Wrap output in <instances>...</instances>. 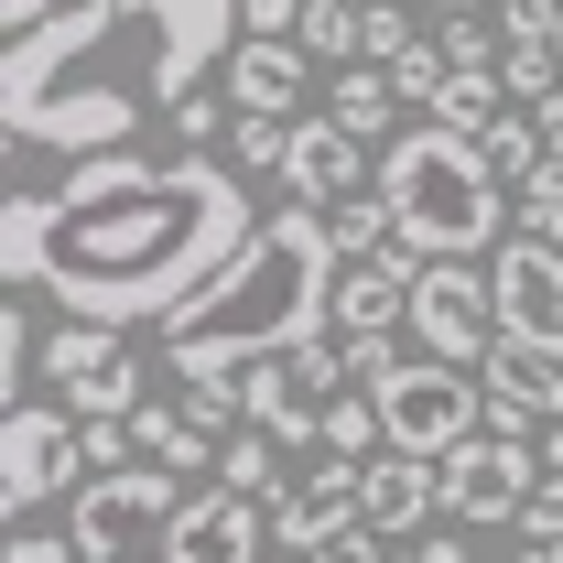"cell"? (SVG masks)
Listing matches in <instances>:
<instances>
[{
    "mask_svg": "<svg viewBox=\"0 0 563 563\" xmlns=\"http://www.w3.org/2000/svg\"><path fill=\"white\" fill-rule=\"evenodd\" d=\"M379 196H390V217H401V250H422V261H477V250H509L520 228H509V185H498L488 163H477V141L433 131V120H412V131L379 152Z\"/></svg>",
    "mask_w": 563,
    "mask_h": 563,
    "instance_id": "obj_3",
    "label": "cell"
},
{
    "mask_svg": "<svg viewBox=\"0 0 563 563\" xmlns=\"http://www.w3.org/2000/svg\"><path fill=\"white\" fill-rule=\"evenodd\" d=\"M120 22H131L120 0H76V11H55L44 33H11V44H0V131H33L44 98H66L76 66H87Z\"/></svg>",
    "mask_w": 563,
    "mask_h": 563,
    "instance_id": "obj_6",
    "label": "cell"
},
{
    "mask_svg": "<svg viewBox=\"0 0 563 563\" xmlns=\"http://www.w3.org/2000/svg\"><path fill=\"white\" fill-rule=\"evenodd\" d=\"M0 563H87L66 542V531H11V542H0Z\"/></svg>",
    "mask_w": 563,
    "mask_h": 563,
    "instance_id": "obj_30",
    "label": "cell"
},
{
    "mask_svg": "<svg viewBox=\"0 0 563 563\" xmlns=\"http://www.w3.org/2000/svg\"><path fill=\"white\" fill-rule=\"evenodd\" d=\"M55 11H76V0H0V33H44Z\"/></svg>",
    "mask_w": 563,
    "mask_h": 563,
    "instance_id": "obj_32",
    "label": "cell"
},
{
    "mask_svg": "<svg viewBox=\"0 0 563 563\" xmlns=\"http://www.w3.org/2000/svg\"><path fill=\"white\" fill-rule=\"evenodd\" d=\"M498 563H563V542H520V553H498Z\"/></svg>",
    "mask_w": 563,
    "mask_h": 563,
    "instance_id": "obj_35",
    "label": "cell"
},
{
    "mask_svg": "<svg viewBox=\"0 0 563 563\" xmlns=\"http://www.w3.org/2000/svg\"><path fill=\"white\" fill-rule=\"evenodd\" d=\"M303 44H239L228 55V109L239 120H303Z\"/></svg>",
    "mask_w": 563,
    "mask_h": 563,
    "instance_id": "obj_21",
    "label": "cell"
},
{
    "mask_svg": "<svg viewBox=\"0 0 563 563\" xmlns=\"http://www.w3.org/2000/svg\"><path fill=\"white\" fill-rule=\"evenodd\" d=\"M488 303H498V336H509V347H531V357L563 368V250L509 239L488 261Z\"/></svg>",
    "mask_w": 563,
    "mask_h": 563,
    "instance_id": "obj_13",
    "label": "cell"
},
{
    "mask_svg": "<svg viewBox=\"0 0 563 563\" xmlns=\"http://www.w3.org/2000/svg\"><path fill=\"white\" fill-rule=\"evenodd\" d=\"M412 347L444 357V368H477L498 347V303H488V272H466V261H433L412 282Z\"/></svg>",
    "mask_w": 563,
    "mask_h": 563,
    "instance_id": "obj_12",
    "label": "cell"
},
{
    "mask_svg": "<svg viewBox=\"0 0 563 563\" xmlns=\"http://www.w3.org/2000/svg\"><path fill=\"white\" fill-rule=\"evenodd\" d=\"M509 109H520V98H509V87H498V76H455V87H444V98H433V131H455V141H477V131H498V120H509Z\"/></svg>",
    "mask_w": 563,
    "mask_h": 563,
    "instance_id": "obj_26",
    "label": "cell"
},
{
    "mask_svg": "<svg viewBox=\"0 0 563 563\" xmlns=\"http://www.w3.org/2000/svg\"><path fill=\"white\" fill-rule=\"evenodd\" d=\"M261 239L250 174L185 152H109L76 163L55 196H0V282L11 303H66V325H174L207 282Z\"/></svg>",
    "mask_w": 563,
    "mask_h": 563,
    "instance_id": "obj_1",
    "label": "cell"
},
{
    "mask_svg": "<svg viewBox=\"0 0 563 563\" xmlns=\"http://www.w3.org/2000/svg\"><path fill=\"white\" fill-rule=\"evenodd\" d=\"M542 466H553V477H563V422H553V433H542Z\"/></svg>",
    "mask_w": 563,
    "mask_h": 563,
    "instance_id": "obj_36",
    "label": "cell"
},
{
    "mask_svg": "<svg viewBox=\"0 0 563 563\" xmlns=\"http://www.w3.org/2000/svg\"><path fill=\"white\" fill-rule=\"evenodd\" d=\"M131 444L152 455V466H174V477H185V466H217V455H228L217 433H196V422H185V401H141V412H131Z\"/></svg>",
    "mask_w": 563,
    "mask_h": 563,
    "instance_id": "obj_24",
    "label": "cell"
},
{
    "mask_svg": "<svg viewBox=\"0 0 563 563\" xmlns=\"http://www.w3.org/2000/svg\"><path fill=\"white\" fill-rule=\"evenodd\" d=\"M282 531L261 498H228V488H196V509L174 520V553L163 563H272Z\"/></svg>",
    "mask_w": 563,
    "mask_h": 563,
    "instance_id": "obj_18",
    "label": "cell"
},
{
    "mask_svg": "<svg viewBox=\"0 0 563 563\" xmlns=\"http://www.w3.org/2000/svg\"><path fill=\"white\" fill-rule=\"evenodd\" d=\"M379 433H390V455H422V466H444L455 444H477L488 433V390H477V368H444V357H401L379 390Z\"/></svg>",
    "mask_w": 563,
    "mask_h": 563,
    "instance_id": "obj_5",
    "label": "cell"
},
{
    "mask_svg": "<svg viewBox=\"0 0 563 563\" xmlns=\"http://www.w3.org/2000/svg\"><path fill=\"white\" fill-rule=\"evenodd\" d=\"M292 44L314 55V66H368V0H303V22H292Z\"/></svg>",
    "mask_w": 563,
    "mask_h": 563,
    "instance_id": "obj_23",
    "label": "cell"
},
{
    "mask_svg": "<svg viewBox=\"0 0 563 563\" xmlns=\"http://www.w3.org/2000/svg\"><path fill=\"white\" fill-rule=\"evenodd\" d=\"M477 163H488L498 185H531V174H542V120H531V109H509L498 131H477Z\"/></svg>",
    "mask_w": 563,
    "mask_h": 563,
    "instance_id": "obj_27",
    "label": "cell"
},
{
    "mask_svg": "<svg viewBox=\"0 0 563 563\" xmlns=\"http://www.w3.org/2000/svg\"><path fill=\"white\" fill-rule=\"evenodd\" d=\"M292 131H303V120H239V131H228V174H282V163H292Z\"/></svg>",
    "mask_w": 563,
    "mask_h": 563,
    "instance_id": "obj_28",
    "label": "cell"
},
{
    "mask_svg": "<svg viewBox=\"0 0 563 563\" xmlns=\"http://www.w3.org/2000/svg\"><path fill=\"white\" fill-rule=\"evenodd\" d=\"M433 272L422 250H390V261H347L336 272V303H325V336H412V282Z\"/></svg>",
    "mask_w": 563,
    "mask_h": 563,
    "instance_id": "obj_15",
    "label": "cell"
},
{
    "mask_svg": "<svg viewBox=\"0 0 563 563\" xmlns=\"http://www.w3.org/2000/svg\"><path fill=\"white\" fill-rule=\"evenodd\" d=\"M131 131H141V98H131V87L76 76L66 98H44V120H33V131H11V141H22V152H66V174H76V163L131 152Z\"/></svg>",
    "mask_w": 563,
    "mask_h": 563,
    "instance_id": "obj_14",
    "label": "cell"
},
{
    "mask_svg": "<svg viewBox=\"0 0 563 563\" xmlns=\"http://www.w3.org/2000/svg\"><path fill=\"white\" fill-rule=\"evenodd\" d=\"M531 120H542V163H563V98H542Z\"/></svg>",
    "mask_w": 563,
    "mask_h": 563,
    "instance_id": "obj_34",
    "label": "cell"
},
{
    "mask_svg": "<svg viewBox=\"0 0 563 563\" xmlns=\"http://www.w3.org/2000/svg\"><path fill=\"white\" fill-rule=\"evenodd\" d=\"M542 488H553L542 433H477L444 455V520H520Z\"/></svg>",
    "mask_w": 563,
    "mask_h": 563,
    "instance_id": "obj_10",
    "label": "cell"
},
{
    "mask_svg": "<svg viewBox=\"0 0 563 563\" xmlns=\"http://www.w3.org/2000/svg\"><path fill=\"white\" fill-rule=\"evenodd\" d=\"M76 466H87V433H76V412H55V401H22V412L0 422V509H11V520H33L55 488H76Z\"/></svg>",
    "mask_w": 563,
    "mask_h": 563,
    "instance_id": "obj_11",
    "label": "cell"
},
{
    "mask_svg": "<svg viewBox=\"0 0 563 563\" xmlns=\"http://www.w3.org/2000/svg\"><path fill=\"white\" fill-rule=\"evenodd\" d=\"M44 379H55V401H66L76 422H131L141 401H152L120 325H55V336H44Z\"/></svg>",
    "mask_w": 563,
    "mask_h": 563,
    "instance_id": "obj_8",
    "label": "cell"
},
{
    "mask_svg": "<svg viewBox=\"0 0 563 563\" xmlns=\"http://www.w3.org/2000/svg\"><path fill=\"white\" fill-rule=\"evenodd\" d=\"M422 509H444V466H422V455H379L368 488H357V531H379V542L401 553V542H422Z\"/></svg>",
    "mask_w": 563,
    "mask_h": 563,
    "instance_id": "obj_20",
    "label": "cell"
},
{
    "mask_svg": "<svg viewBox=\"0 0 563 563\" xmlns=\"http://www.w3.org/2000/svg\"><path fill=\"white\" fill-rule=\"evenodd\" d=\"M520 531H531V542H563V477L531 498V509H520Z\"/></svg>",
    "mask_w": 563,
    "mask_h": 563,
    "instance_id": "obj_31",
    "label": "cell"
},
{
    "mask_svg": "<svg viewBox=\"0 0 563 563\" xmlns=\"http://www.w3.org/2000/svg\"><path fill=\"white\" fill-rule=\"evenodd\" d=\"M509 228H520V239H542V250H563V163H542V174L520 185V207H509Z\"/></svg>",
    "mask_w": 563,
    "mask_h": 563,
    "instance_id": "obj_29",
    "label": "cell"
},
{
    "mask_svg": "<svg viewBox=\"0 0 563 563\" xmlns=\"http://www.w3.org/2000/svg\"><path fill=\"white\" fill-rule=\"evenodd\" d=\"M368 185H379V152H368V141H347L336 120H303V131H292V163H282V196H292V207L336 217L347 196H368Z\"/></svg>",
    "mask_w": 563,
    "mask_h": 563,
    "instance_id": "obj_16",
    "label": "cell"
},
{
    "mask_svg": "<svg viewBox=\"0 0 563 563\" xmlns=\"http://www.w3.org/2000/svg\"><path fill=\"white\" fill-rule=\"evenodd\" d=\"M336 239L314 207H272L261 239L207 282L196 314L163 325V368L174 379H228V368H261V357H292L325 336V303H336Z\"/></svg>",
    "mask_w": 563,
    "mask_h": 563,
    "instance_id": "obj_2",
    "label": "cell"
},
{
    "mask_svg": "<svg viewBox=\"0 0 563 563\" xmlns=\"http://www.w3.org/2000/svg\"><path fill=\"white\" fill-rule=\"evenodd\" d=\"M357 488H368V466H292V488L272 498V531H282V553L303 563V553H325L336 531H357Z\"/></svg>",
    "mask_w": 563,
    "mask_h": 563,
    "instance_id": "obj_17",
    "label": "cell"
},
{
    "mask_svg": "<svg viewBox=\"0 0 563 563\" xmlns=\"http://www.w3.org/2000/svg\"><path fill=\"white\" fill-rule=\"evenodd\" d=\"M477 390H488V433H553L563 422V368L531 357V347H509V336L477 357Z\"/></svg>",
    "mask_w": 563,
    "mask_h": 563,
    "instance_id": "obj_19",
    "label": "cell"
},
{
    "mask_svg": "<svg viewBox=\"0 0 563 563\" xmlns=\"http://www.w3.org/2000/svg\"><path fill=\"white\" fill-rule=\"evenodd\" d=\"M185 509H196V488L174 466H120V477H87L76 488L66 542L87 563H152V553H174V520Z\"/></svg>",
    "mask_w": 563,
    "mask_h": 563,
    "instance_id": "obj_4",
    "label": "cell"
},
{
    "mask_svg": "<svg viewBox=\"0 0 563 563\" xmlns=\"http://www.w3.org/2000/svg\"><path fill=\"white\" fill-rule=\"evenodd\" d=\"M120 11H131V33H152L141 87L163 109L207 98V76H228V55H239V0H120Z\"/></svg>",
    "mask_w": 563,
    "mask_h": 563,
    "instance_id": "obj_7",
    "label": "cell"
},
{
    "mask_svg": "<svg viewBox=\"0 0 563 563\" xmlns=\"http://www.w3.org/2000/svg\"><path fill=\"white\" fill-rule=\"evenodd\" d=\"M239 379H250V422L282 433V444H325V422H336V401H347L336 336H314V347H292V357H261V368H239Z\"/></svg>",
    "mask_w": 563,
    "mask_h": 563,
    "instance_id": "obj_9",
    "label": "cell"
},
{
    "mask_svg": "<svg viewBox=\"0 0 563 563\" xmlns=\"http://www.w3.org/2000/svg\"><path fill=\"white\" fill-rule=\"evenodd\" d=\"M272 563H292V553H272Z\"/></svg>",
    "mask_w": 563,
    "mask_h": 563,
    "instance_id": "obj_37",
    "label": "cell"
},
{
    "mask_svg": "<svg viewBox=\"0 0 563 563\" xmlns=\"http://www.w3.org/2000/svg\"><path fill=\"white\" fill-rule=\"evenodd\" d=\"M217 488L272 509V498L292 488V466H282V433H261V422H250V433H228V455H217Z\"/></svg>",
    "mask_w": 563,
    "mask_h": 563,
    "instance_id": "obj_25",
    "label": "cell"
},
{
    "mask_svg": "<svg viewBox=\"0 0 563 563\" xmlns=\"http://www.w3.org/2000/svg\"><path fill=\"white\" fill-rule=\"evenodd\" d=\"M390 563H477V553H466V542H444V531H422V542H401Z\"/></svg>",
    "mask_w": 563,
    "mask_h": 563,
    "instance_id": "obj_33",
    "label": "cell"
},
{
    "mask_svg": "<svg viewBox=\"0 0 563 563\" xmlns=\"http://www.w3.org/2000/svg\"><path fill=\"white\" fill-rule=\"evenodd\" d=\"M325 120H336L347 141H368V152H390V141L412 131V120H401V87H390V66H347V76H336V98H325Z\"/></svg>",
    "mask_w": 563,
    "mask_h": 563,
    "instance_id": "obj_22",
    "label": "cell"
}]
</instances>
